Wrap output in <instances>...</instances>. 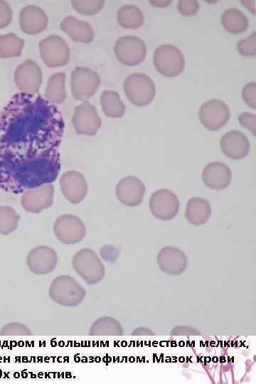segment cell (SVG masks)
I'll use <instances>...</instances> for the list:
<instances>
[{
  "label": "cell",
  "mask_w": 256,
  "mask_h": 384,
  "mask_svg": "<svg viewBox=\"0 0 256 384\" xmlns=\"http://www.w3.org/2000/svg\"><path fill=\"white\" fill-rule=\"evenodd\" d=\"M64 129L55 105L37 94H15L0 112V189L17 194L53 182Z\"/></svg>",
  "instance_id": "cell-1"
},
{
  "label": "cell",
  "mask_w": 256,
  "mask_h": 384,
  "mask_svg": "<svg viewBox=\"0 0 256 384\" xmlns=\"http://www.w3.org/2000/svg\"><path fill=\"white\" fill-rule=\"evenodd\" d=\"M48 294L55 302L65 306H78L86 296L84 288L68 275H60L55 278L50 286Z\"/></svg>",
  "instance_id": "cell-2"
},
{
  "label": "cell",
  "mask_w": 256,
  "mask_h": 384,
  "mask_svg": "<svg viewBox=\"0 0 256 384\" xmlns=\"http://www.w3.org/2000/svg\"><path fill=\"white\" fill-rule=\"evenodd\" d=\"M123 87L128 100L133 105L140 107L150 104L156 94L154 82L142 73L129 75L124 80Z\"/></svg>",
  "instance_id": "cell-3"
},
{
  "label": "cell",
  "mask_w": 256,
  "mask_h": 384,
  "mask_svg": "<svg viewBox=\"0 0 256 384\" xmlns=\"http://www.w3.org/2000/svg\"><path fill=\"white\" fill-rule=\"evenodd\" d=\"M72 265L75 272L88 284H95L104 277L105 270L97 254L91 249L84 248L75 253Z\"/></svg>",
  "instance_id": "cell-4"
},
{
  "label": "cell",
  "mask_w": 256,
  "mask_h": 384,
  "mask_svg": "<svg viewBox=\"0 0 256 384\" xmlns=\"http://www.w3.org/2000/svg\"><path fill=\"white\" fill-rule=\"evenodd\" d=\"M153 62L156 70L166 77L179 75L185 67V58L181 50L175 46L163 44L154 53Z\"/></svg>",
  "instance_id": "cell-5"
},
{
  "label": "cell",
  "mask_w": 256,
  "mask_h": 384,
  "mask_svg": "<svg viewBox=\"0 0 256 384\" xmlns=\"http://www.w3.org/2000/svg\"><path fill=\"white\" fill-rule=\"evenodd\" d=\"M114 52L121 63L126 65H136L144 60L146 46L144 41L137 36H124L116 41Z\"/></svg>",
  "instance_id": "cell-6"
},
{
  "label": "cell",
  "mask_w": 256,
  "mask_h": 384,
  "mask_svg": "<svg viewBox=\"0 0 256 384\" xmlns=\"http://www.w3.org/2000/svg\"><path fill=\"white\" fill-rule=\"evenodd\" d=\"M38 48L43 63L50 68L62 66L69 62L68 45L58 35H50L42 39Z\"/></svg>",
  "instance_id": "cell-7"
},
{
  "label": "cell",
  "mask_w": 256,
  "mask_h": 384,
  "mask_svg": "<svg viewBox=\"0 0 256 384\" xmlns=\"http://www.w3.org/2000/svg\"><path fill=\"white\" fill-rule=\"evenodd\" d=\"M100 84L99 75L93 70L76 67L71 73V90L75 98L86 101L97 91Z\"/></svg>",
  "instance_id": "cell-8"
},
{
  "label": "cell",
  "mask_w": 256,
  "mask_h": 384,
  "mask_svg": "<svg viewBox=\"0 0 256 384\" xmlns=\"http://www.w3.org/2000/svg\"><path fill=\"white\" fill-rule=\"evenodd\" d=\"M228 105L221 100L211 99L203 102L198 111V119L208 130L217 131L229 120Z\"/></svg>",
  "instance_id": "cell-9"
},
{
  "label": "cell",
  "mask_w": 256,
  "mask_h": 384,
  "mask_svg": "<svg viewBox=\"0 0 256 384\" xmlns=\"http://www.w3.org/2000/svg\"><path fill=\"white\" fill-rule=\"evenodd\" d=\"M53 231L57 239L61 242L75 244L84 238L86 228L82 220L78 216L65 214L55 220Z\"/></svg>",
  "instance_id": "cell-10"
},
{
  "label": "cell",
  "mask_w": 256,
  "mask_h": 384,
  "mask_svg": "<svg viewBox=\"0 0 256 384\" xmlns=\"http://www.w3.org/2000/svg\"><path fill=\"white\" fill-rule=\"evenodd\" d=\"M42 71L33 60L28 59L21 63L14 72L15 83L21 92L36 95L42 82Z\"/></svg>",
  "instance_id": "cell-11"
},
{
  "label": "cell",
  "mask_w": 256,
  "mask_h": 384,
  "mask_svg": "<svg viewBox=\"0 0 256 384\" xmlns=\"http://www.w3.org/2000/svg\"><path fill=\"white\" fill-rule=\"evenodd\" d=\"M180 202L175 193L168 189H159L149 199V208L152 215L161 220L173 219L178 213Z\"/></svg>",
  "instance_id": "cell-12"
},
{
  "label": "cell",
  "mask_w": 256,
  "mask_h": 384,
  "mask_svg": "<svg viewBox=\"0 0 256 384\" xmlns=\"http://www.w3.org/2000/svg\"><path fill=\"white\" fill-rule=\"evenodd\" d=\"M72 121L77 134L87 136L95 135L102 124L95 107L87 101L75 107Z\"/></svg>",
  "instance_id": "cell-13"
},
{
  "label": "cell",
  "mask_w": 256,
  "mask_h": 384,
  "mask_svg": "<svg viewBox=\"0 0 256 384\" xmlns=\"http://www.w3.org/2000/svg\"><path fill=\"white\" fill-rule=\"evenodd\" d=\"M53 194V186L51 183L43 184L24 191L21 203L26 211L38 213L51 206Z\"/></svg>",
  "instance_id": "cell-14"
},
{
  "label": "cell",
  "mask_w": 256,
  "mask_h": 384,
  "mask_svg": "<svg viewBox=\"0 0 256 384\" xmlns=\"http://www.w3.org/2000/svg\"><path fill=\"white\" fill-rule=\"evenodd\" d=\"M58 262L55 251L48 246L39 245L33 248L26 257L27 266L31 272L46 274L51 272Z\"/></svg>",
  "instance_id": "cell-15"
},
{
  "label": "cell",
  "mask_w": 256,
  "mask_h": 384,
  "mask_svg": "<svg viewBox=\"0 0 256 384\" xmlns=\"http://www.w3.org/2000/svg\"><path fill=\"white\" fill-rule=\"evenodd\" d=\"M60 190L71 203L81 202L87 193V183L85 176L79 171H68L60 178Z\"/></svg>",
  "instance_id": "cell-16"
},
{
  "label": "cell",
  "mask_w": 256,
  "mask_h": 384,
  "mask_svg": "<svg viewBox=\"0 0 256 384\" xmlns=\"http://www.w3.org/2000/svg\"><path fill=\"white\" fill-rule=\"evenodd\" d=\"M146 188L137 177L128 176L116 186V196L119 202L127 206H137L143 201Z\"/></svg>",
  "instance_id": "cell-17"
},
{
  "label": "cell",
  "mask_w": 256,
  "mask_h": 384,
  "mask_svg": "<svg viewBox=\"0 0 256 384\" xmlns=\"http://www.w3.org/2000/svg\"><path fill=\"white\" fill-rule=\"evenodd\" d=\"M220 146L225 156L235 160L245 158L250 150L248 139L238 130H231L224 134L220 138Z\"/></svg>",
  "instance_id": "cell-18"
},
{
  "label": "cell",
  "mask_w": 256,
  "mask_h": 384,
  "mask_svg": "<svg viewBox=\"0 0 256 384\" xmlns=\"http://www.w3.org/2000/svg\"><path fill=\"white\" fill-rule=\"evenodd\" d=\"M48 23V18L46 12L38 6L28 5L20 11V27L26 33H39L46 28Z\"/></svg>",
  "instance_id": "cell-19"
},
{
  "label": "cell",
  "mask_w": 256,
  "mask_h": 384,
  "mask_svg": "<svg viewBox=\"0 0 256 384\" xmlns=\"http://www.w3.org/2000/svg\"><path fill=\"white\" fill-rule=\"evenodd\" d=\"M232 173L230 168L220 161L208 164L202 172L205 185L214 190H223L230 183Z\"/></svg>",
  "instance_id": "cell-20"
},
{
  "label": "cell",
  "mask_w": 256,
  "mask_h": 384,
  "mask_svg": "<svg viewBox=\"0 0 256 384\" xmlns=\"http://www.w3.org/2000/svg\"><path fill=\"white\" fill-rule=\"evenodd\" d=\"M160 269L169 274H180L187 267V257L183 252L172 246L163 247L158 254Z\"/></svg>",
  "instance_id": "cell-21"
},
{
  "label": "cell",
  "mask_w": 256,
  "mask_h": 384,
  "mask_svg": "<svg viewBox=\"0 0 256 384\" xmlns=\"http://www.w3.org/2000/svg\"><path fill=\"white\" fill-rule=\"evenodd\" d=\"M60 27L75 42L88 43L92 41L95 33L90 24L69 16L63 19Z\"/></svg>",
  "instance_id": "cell-22"
},
{
  "label": "cell",
  "mask_w": 256,
  "mask_h": 384,
  "mask_svg": "<svg viewBox=\"0 0 256 384\" xmlns=\"http://www.w3.org/2000/svg\"><path fill=\"white\" fill-rule=\"evenodd\" d=\"M212 213L209 202L201 198L194 197L188 201L185 216L186 220L195 225L206 223Z\"/></svg>",
  "instance_id": "cell-23"
},
{
  "label": "cell",
  "mask_w": 256,
  "mask_h": 384,
  "mask_svg": "<svg viewBox=\"0 0 256 384\" xmlns=\"http://www.w3.org/2000/svg\"><path fill=\"white\" fill-rule=\"evenodd\" d=\"M44 95L46 100L53 105L65 101L66 91L64 73H57L49 77Z\"/></svg>",
  "instance_id": "cell-24"
},
{
  "label": "cell",
  "mask_w": 256,
  "mask_h": 384,
  "mask_svg": "<svg viewBox=\"0 0 256 384\" xmlns=\"http://www.w3.org/2000/svg\"><path fill=\"white\" fill-rule=\"evenodd\" d=\"M221 23L228 32L238 34L245 31L249 25L246 16L235 8H230L223 11L221 15Z\"/></svg>",
  "instance_id": "cell-25"
},
{
  "label": "cell",
  "mask_w": 256,
  "mask_h": 384,
  "mask_svg": "<svg viewBox=\"0 0 256 384\" xmlns=\"http://www.w3.org/2000/svg\"><path fill=\"white\" fill-rule=\"evenodd\" d=\"M117 21L121 26L127 29H137L144 23V15L137 6L126 4L117 11Z\"/></svg>",
  "instance_id": "cell-26"
},
{
  "label": "cell",
  "mask_w": 256,
  "mask_h": 384,
  "mask_svg": "<svg viewBox=\"0 0 256 384\" xmlns=\"http://www.w3.org/2000/svg\"><path fill=\"white\" fill-rule=\"evenodd\" d=\"M104 113L110 117H122L125 112V105L119 94L113 90H104L100 97Z\"/></svg>",
  "instance_id": "cell-27"
},
{
  "label": "cell",
  "mask_w": 256,
  "mask_h": 384,
  "mask_svg": "<svg viewBox=\"0 0 256 384\" xmlns=\"http://www.w3.org/2000/svg\"><path fill=\"white\" fill-rule=\"evenodd\" d=\"M24 41L14 33L0 35V57L3 58L19 56Z\"/></svg>",
  "instance_id": "cell-28"
},
{
  "label": "cell",
  "mask_w": 256,
  "mask_h": 384,
  "mask_svg": "<svg viewBox=\"0 0 256 384\" xmlns=\"http://www.w3.org/2000/svg\"><path fill=\"white\" fill-rule=\"evenodd\" d=\"M120 324L112 317H102L96 320L90 326L89 334L92 336L122 335Z\"/></svg>",
  "instance_id": "cell-29"
},
{
  "label": "cell",
  "mask_w": 256,
  "mask_h": 384,
  "mask_svg": "<svg viewBox=\"0 0 256 384\" xmlns=\"http://www.w3.org/2000/svg\"><path fill=\"white\" fill-rule=\"evenodd\" d=\"M19 215L10 206H0V234L8 235L17 228Z\"/></svg>",
  "instance_id": "cell-30"
},
{
  "label": "cell",
  "mask_w": 256,
  "mask_h": 384,
  "mask_svg": "<svg viewBox=\"0 0 256 384\" xmlns=\"http://www.w3.org/2000/svg\"><path fill=\"white\" fill-rule=\"evenodd\" d=\"M71 4L78 12L85 15H92L102 9L105 1L102 0H73Z\"/></svg>",
  "instance_id": "cell-31"
},
{
  "label": "cell",
  "mask_w": 256,
  "mask_h": 384,
  "mask_svg": "<svg viewBox=\"0 0 256 384\" xmlns=\"http://www.w3.org/2000/svg\"><path fill=\"white\" fill-rule=\"evenodd\" d=\"M238 52L244 56L256 55V33L254 31L245 38L240 40L237 43Z\"/></svg>",
  "instance_id": "cell-32"
},
{
  "label": "cell",
  "mask_w": 256,
  "mask_h": 384,
  "mask_svg": "<svg viewBox=\"0 0 256 384\" xmlns=\"http://www.w3.org/2000/svg\"><path fill=\"white\" fill-rule=\"evenodd\" d=\"M0 334L3 336H28L31 335V332L24 324L13 322L4 325Z\"/></svg>",
  "instance_id": "cell-33"
},
{
  "label": "cell",
  "mask_w": 256,
  "mask_h": 384,
  "mask_svg": "<svg viewBox=\"0 0 256 384\" xmlns=\"http://www.w3.org/2000/svg\"><path fill=\"white\" fill-rule=\"evenodd\" d=\"M242 96L245 103L250 107H256V83L250 82L247 83L242 88Z\"/></svg>",
  "instance_id": "cell-34"
},
{
  "label": "cell",
  "mask_w": 256,
  "mask_h": 384,
  "mask_svg": "<svg viewBox=\"0 0 256 384\" xmlns=\"http://www.w3.org/2000/svg\"><path fill=\"white\" fill-rule=\"evenodd\" d=\"M199 8V4L196 0H180L178 3V11L183 16L193 15Z\"/></svg>",
  "instance_id": "cell-35"
},
{
  "label": "cell",
  "mask_w": 256,
  "mask_h": 384,
  "mask_svg": "<svg viewBox=\"0 0 256 384\" xmlns=\"http://www.w3.org/2000/svg\"><path fill=\"white\" fill-rule=\"evenodd\" d=\"M12 16L13 11L11 6L6 1L0 0V29L11 23Z\"/></svg>",
  "instance_id": "cell-36"
},
{
  "label": "cell",
  "mask_w": 256,
  "mask_h": 384,
  "mask_svg": "<svg viewBox=\"0 0 256 384\" xmlns=\"http://www.w3.org/2000/svg\"><path fill=\"white\" fill-rule=\"evenodd\" d=\"M238 121L240 124L252 131L253 134L255 135L256 128V115L248 112L242 113L238 117Z\"/></svg>",
  "instance_id": "cell-37"
},
{
  "label": "cell",
  "mask_w": 256,
  "mask_h": 384,
  "mask_svg": "<svg viewBox=\"0 0 256 384\" xmlns=\"http://www.w3.org/2000/svg\"><path fill=\"white\" fill-rule=\"evenodd\" d=\"M151 2L153 4V5L158 6H168L170 3H171V1H154Z\"/></svg>",
  "instance_id": "cell-38"
}]
</instances>
